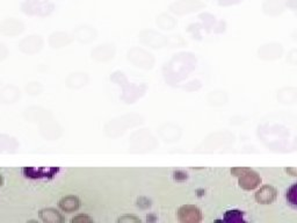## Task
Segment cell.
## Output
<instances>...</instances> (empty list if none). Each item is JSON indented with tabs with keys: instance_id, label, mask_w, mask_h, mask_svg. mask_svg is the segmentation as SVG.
Returning <instances> with one entry per match:
<instances>
[{
	"instance_id": "6da1fadb",
	"label": "cell",
	"mask_w": 297,
	"mask_h": 223,
	"mask_svg": "<svg viewBox=\"0 0 297 223\" xmlns=\"http://www.w3.org/2000/svg\"><path fill=\"white\" fill-rule=\"evenodd\" d=\"M238 184L245 191H253L260 186L261 178L258 172L246 167V170L238 177Z\"/></svg>"
},
{
	"instance_id": "7a4b0ae2",
	"label": "cell",
	"mask_w": 297,
	"mask_h": 223,
	"mask_svg": "<svg viewBox=\"0 0 297 223\" xmlns=\"http://www.w3.org/2000/svg\"><path fill=\"white\" fill-rule=\"evenodd\" d=\"M178 218L182 223H199L202 220V212L192 205H185L178 209Z\"/></svg>"
},
{
	"instance_id": "3957f363",
	"label": "cell",
	"mask_w": 297,
	"mask_h": 223,
	"mask_svg": "<svg viewBox=\"0 0 297 223\" xmlns=\"http://www.w3.org/2000/svg\"><path fill=\"white\" fill-rule=\"evenodd\" d=\"M256 201L260 205H269L274 203L278 196V189L271 185H264L256 192Z\"/></svg>"
},
{
	"instance_id": "277c9868",
	"label": "cell",
	"mask_w": 297,
	"mask_h": 223,
	"mask_svg": "<svg viewBox=\"0 0 297 223\" xmlns=\"http://www.w3.org/2000/svg\"><path fill=\"white\" fill-rule=\"evenodd\" d=\"M58 207L61 208V210H63V212L72 213L82 207V201H80L79 197L75 195H66L59 200Z\"/></svg>"
},
{
	"instance_id": "5b68a950",
	"label": "cell",
	"mask_w": 297,
	"mask_h": 223,
	"mask_svg": "<svg viewBox=\"0 0 297 223\" xmlns=\"http://www.w3.org/2000/svg\"><path fill=\"white\" fill-rule=\"evenodd\" d=\"M39 216L45 223H64L65 218L55 208H44L39 212Z\"/></svg>"
},
{
	"instance_id": "8992f818",
	"label": "cell",
	"mask_w": 297,
	"mask_h": 223,
	"mask_svg": "<svg viewBox=\"0 0 297 223\" xmlns=\"http://www.w3.org/2000/svg\"><path fill=\"white\" fill-rule=\"evenodd\" d=\"M262 8H264L266 14L278 15L283 12L284 5L282 0H266L264 5H262Z\"/></svg>"
},
{
	"instance_id": "52a82bcc",
	"label": "cell",
	"mask_w": 297,
	"mask_h": 223,
	"mask_svg": "<svg viewBox=\"0 0 297 223\" xmlns=\"http://www.w3.org/2000/svg\"><path fill=\"white\" fill-rule=\"evenodd\" d=\"M201 6L202 4L199 2V0H184V2L177 3L176 5H173V8H175V11L181 13V12L196 10V8Z\"/></svg>"
},
{
	"instance_id": "ba28073f",
	"label": "cell",
	"mask_w": 297,
	"mask_h": 223,
	"mask_svg": "<svg viewBox=\"0 0 297 223\" xmlns=\"http://www.w3.org/2000/svg\"><path fill=\"white\" fill-rule=\"evenodd\" d=\"M287 199L291 205L297 206V184H294L289 189H288Z\"/></svg>"
},
{
	"instance_id": "9c48e42d",
	"label": "cell",
	"mask_w": 297,
	"mask_h": 223,
	"mask_svg": "<svg viewBox=\"0 0 297 223\" xmlns=\"http://www.w3.org/2000/svg\"><path fill=\"white\" fill-rule=\"evenodd\" d=\"M117 221L120 223H141L142 222L141 218H138L137 216H134V215L121 216Z\"/></svg>"
},
{
	"instance_id": "30bf717a",
	"label": "cell",
	"mask_w": 297,
	"mask_h": 223,
	"mask_svg": "<svg viewBox=\"0 0 297 223\" xmlns=\"http://www.w3.org/2000/svg\"><path fill=\"white\" fill-rule=\"evenodd\" d=\"M72 222L73 223H92L93 220L92 217L85 215V214H82V215H77L72 218Z\"/></svg>"
},
{
	"instance_id": "8fae6325",
	"label": "cell",
	"mask_w": 297,
	"mask_h": 223,
	"mask_svg": "<svg viewBox=\"0 0 297 223\" xmlns=\"http://www.w3.org/2000/svg\"><path fill=\"white\" fill-rule=\"evenodd\" d=\"M286 4L291 10H297V0H287Z\"/></svg>"
},
{
	"instance_id": "7c38bea8",
	"label": "cell",
	"mask_w": 297,
	"mask_h": 223,
	"mask_svg": "<svg viewBox=\"0 0 297 223\" xmlns=\"http://www.w3.org/2000/svg\"><path fill=\"white\" fill-rule=\"evenodd\" d=\"M286 172L292 177H297V167H286Z\"/></svg>"
},
{
	"instance_id": "4fadbf2b",
	"label": "cell",
	"mask_w": 297,
	"mask_h": 223,
	"mask_svg": "<svg viewBox=\"0 0 297 223\" xmlns=\"http://www.w3.org/2000/svg\"><path fill=\"white\" fill-rule=\"evenodd\" d=\"M3 183H4V180H3V176L0 175V187L3 186Z\"/></svg>"
}]
</instances>
